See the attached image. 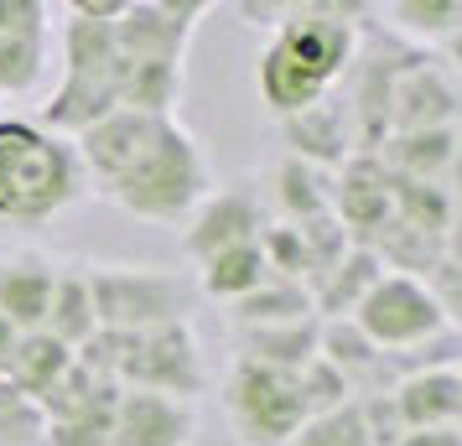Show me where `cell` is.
Wrapping results in <instances>:
<instances>
[{
	"label": "cell",
	"instance_id": "26",
	"mask_svg": "<svg viewBox=\"0 0 462 446\" xmlns=\"http://www.w3.org/2000/svg\"><path fill=\"white\" fill-rule=\"evenodd\" d=\"M312 291L307 286H296V280H265L260 291H254L250 301H239L234 306V317H239V327H275V322H301L312 317Z\"/></svg>",
	"mask_w": 462,
	"mask_h": 446
},
{
	"label": "cell",
	"instance_id": "28",
	"mask_svg": "<svg viewBox=\"0 0 462 446\" xmlns=\"http://www.w3.org/2000/svg\"><path fill=\"white\" fill-rule=\"evenodd\" d=\"M286 446H374V436H369V421H364L358 400H348V405H337V410L312 415Z\"/></svg>",
	"mask_w": 462,
	"mask_h": 446
},
{
	"label": "cell",
	"instance_id": "16",
	"mask_svg": "<svg viewBox=\"0 0 462 446\" xmlns=\"http://www.w3.org/2000/svg\"><path fill=\"white\" fill-rule=\"evenodd\" d=\"M333 218L343 229H384L395 218V177L374 156H348L333 177Z\"/></svg>",
	"mask_w": 462,
	"mask_h": 446
},
{
	"label": "cell",
	"instance_id": "31",
	"mask_svg": "<svg viewBox=\"0 0 462 446\" xmlns=\"http://www.w3.org/2000/svg\"><path fill=\"white\" fill-rule=\"evenodd\" d=\"M395 446H462L457 431H405Z\"/></svg>",
	"mask_w": 462,
	"mask_h": 446
},
{
	"label": "cell",
	"instance_id": "5",
	"mask_svg": "<svg viewBox=\"0 0 462 446\" xmlns=\"http://www.w3.org/2000/svg\"><path fill=\"white\" fill-rule=\"evenodd\" d=\"M115 109H120V52H115V32L99 22L68 16L63 22V78H58V88H52V99H47L37 125L79 141L88 125H99Z\"/></svg>",
	"mask_w": 462,
	"mask_h": 446
},
{
	"label": "cell",
	"instance_id": "23",
	"mask_svg": "<svg viewBox=\"0 0 462 446\" xmlns=\"http://www.w3.org/2000/svg\"><path fill=\"white\" fill-rule=\"evenodd\" d=\"M265 280H271V265L260 255V244H234V250H218L213 259L198 265V291L213 301H229V306L250 301Z\"/></svg>",
	"mask_w": 462,
	"mask_h": 446
},
{
	"label": "cell",
	"instance_id": "25",
	"mask_svg": "<svg viewBox=\"0 0 462 446\" xmlns=\"http://www.w3.org/2000/svg\"><path fill=\"white\" fill-rule=\"evenodd\" d=\"M457 130H420V135H390V167L405 171L400 182H426L452 167Z\"/></svg>",
	"mask_w": 462,
	"mask_h": 446
},
{
	"label": "cell",
	"instance_id": "6",
	"mask_svg": "<svg viewBox=\"0 0 462 446\" xmlns=\"http://www.w3.org/2000/svg\"><path fill=\"white\" fill-rule=\"evenodd\" d=\"M224 415L239 446H286L312 421V405L301 389V369H271V363L234 359L224 379Z\"/></svg>",
	"mask_w": 462,
	"mask_h": 446
},
{
	"label": "cell",
	"instance_id": "34",
	"mask_svg": "<svg viewBox=\"0 0 462 446\" xmlns=\"http://www.w3.org/2000/svg\"><path fill=\"white\" fill-rule=\"evenodd\" d=\"M452 431H457V441H462V415H457V425H452Z\"/></svg>",
	"mask_w": 462,
	"mask_h": 446
},
{
	"label": "cell",
	"instance_id": "29",
	"mask_svg": "<svg viewBox=\"0 0 462 446\" xmlns=\"http://www.w3.org/2000/svg\"><path fill=\"white\" fill-rule=\"evenodd\" d=\"M0 446H47V415L16 384L0 379Z\"/></svg>",
	"mask_w": 462,
	"mask_h": 446
},
{
	"label": "cell",
	"instance_id": "9",
	"mask_svg": "<svg viewBox=\"0 0 462 446\" xmlns=\"http://www.w3.org/2000/svg\"><path fill=\"white\" fill-rule=\"evenodd\" d=\"M213 5L203 0H125V16L109 26L120 63H151V68H182L198 22Z\"/></svg>",
	"mask_w": 462,
	"mask_h": 446
},
{
	"label": "cell",
	"instance_id": "17",
	"mask_svg": "<svg viewBox=\"0 0 462 446\" xmlns=\"http://www.w3.org/2000/svg\"><path fill=\"white\" fill-rule=\"evenodd\" d=\"M457 120V94L447 88L437 68L405 63L395 88H390V130L395 135H420V130H452Z\"/></svg>",
	"mask_w": 462,
	"mask_h": 446
},
{
	"label": "cell",
	"instance_id": "33",
	"mask_svg": "<svg viewBox=\"0 0 462 446\" xmlns=\"http://www.w3.org/2000/svg\"><path fill=\"white\" fill-rule=\"evenodd\" d=\"M452 167H457V182H462V135H457V150H452Z\"/></svg>",
	"mask_w": 462,
	"mask_h": 446
},
{
	"label": "cell",
	"instance_id": "3",
	"mask_svg": "<svg viewBox=\"0 0 462 446\" xmlns=\"http://www.w3.org/2000/svg\"><path fill=\"white\" fill-rule=\"evenodd\" d=\"M213 192L208 156L198 146L177 114L156 125V135L146 141V150L130 161L99 197H109L120 213L141 218V223H188V213Z\"/></svg>",
	"mask_w": 462,
	"mask_h": 446
},
{
	"label": "cell",
	"instance_id": "11",
	"mask_svg": "<svg viewBox=\"0 0 462 446\" xmlns=\"http://www.w3.org/2000/svg\"><path fill=\"white\" fill-rule=\"evenodd\" d=\"M260 234H265L260 192H250L245 182H229V187H213L208 197L188 213L182 250H188L192 265H203V259H213L218 250H234V244H260Z\"/></svg>",
	"mask_w": 462,
	"mask_h": 446
},
{
	"label": "cell",
	"instance_id": "12",
	"mask_svg": "<svg viewBox=\"0 0 462 446\" xmlns=\"http://www.w3.org/2000/svg\"><path fill=\"white\" fill-rule=\"evenodd\" d=\"M203 410L177 395H151V389H120L109 446H198Z\"/></svg>",
	"mask_w": 462,
	"mask_h": 446
},
{
	"label": "cell",
	"instance_id": "15",
	"mask_svg": "<svg viewBox=\"0 0 462 446\" xmlns=\"http://www.w3.org/2000/svg\"><path fill=\"white\" fill-rule=\"evenodd\" d=\"M58 259L42 250H11L0 255V317H11L22 332H42L52 291H58Z\"/></svg>",
	"mask_w": 462,
	"mask_h": 446
},
{
	"label": "cell",
	"instance_id": "24",
	"mask_svg": "<svg viewBox=\"0 0 462 446\" xmlns=\"http://www.w3.org/2000/svg\"><path fill=\"white\" fill-rule=\"evenodd\" d=\"M275 203H281V213H286L291 223L328 218V213H333V177L307 167V161H296V156H286V161L275 167Z\"/></svg>",
	"mask_w": 462,
	"mask_h": 446
},
{
	"label": "cell",
	"instance_id": "4",
	"mask_svg": "<svg viewBox=\"0 0 462 446\" xmlns=\"http://www.w3.org/2000/svg\"><path fill=\"white\" fill-rule=\"evenodd\" d=\"M79 359L105 369L120 389H151V395H177V400H203L208 389V359H203V342L188 322H167V327H151V332H99V338L79 348Z\"/></svg>",
	"mask_w": 462,
	"mask_h": 446
},
{
	"label": "cell",
	"instance_id": "2",
	"mask_svg": "<svg viewBox=\"0 0 462 446\" xmlns=\"http://www.w3.org/2000/svg\"><path fill=\"white\" fill-rule=\"evenodd\" d=\"M88 197L79 146L37 120H0V223H52Z\"/></svg>",
	"mask_w": 462,
	"mask_h": 446
},
{
	"label": "cell",
	"instance_id": "27",
	"mask_svg": "<svg viewBox=\"0 0 462 446\" xmlns=\"http://www.w3.org/2000/svg\"><path fill=\"white\" fill-rule=\"evenodd\" d=\"M384 16L395 22V32L420 37V42H447L462 32V0H395L384 5Z\"/></svg>",
	"mask_w": 462,
	"mask_h": 446
},
{
	"label": "cell",
	"instance_id": "32",
	"mask_svg": "<svg viewBox=\"0 0 462 446\" xmlns=\"http://www.w3.org/2000/svg\"><path fill=\"white\" fill-rule=\"evenodd\" d=\"M441 47H447V58H452V63H457V73H462V32H457V37H447Z\"/></svg>",
	"mask_w": 462,
	"mask_h": 446
},
{
	"label": "cell",
	"instance_id": "19",
	"mask_svg": "<svg viewBox=\"0 0 462 446\" xmlns=\"http://www.w3.org/2000/svg\"><path fill=\"white\" fill-rule=\"evenodd\" d=\"M379 276H384V259H379L369 244H348V255L312 286V306L328 312V322L354 317V306L369 296V286H374Z\"/></svg>",
	"mask_w": 462,
	"mask_h": 446
},
{
	"label": "cell",
	"instance_id": "8",
	"mask_svg": "<svg viewBox=\"0 0 462 446\" xmlns=\"http://www.w3.org/2000/svg\"><path fill=\"white\" fill-rule=\"evenodd\" d=\"M364 332V338L374 342L379 353H411V348H426V342H437L452 322L441 312L437 291H431V280L420 276H379L369 286V296L354 306V317H348Z\"/></svg>",
	"mask_w": 462,
	"mask_h": 446
},
{
	"label": "cell",
	"instance_id": "13",
	"mask_svg": "<svg viewBox=\"0 0 462 446\" xmlns=\"http://www.w3.org/2000/svg\"><path fill=\"white\" fill-rule=\"evenodd\" d=\"M52 52V5L0 0V94H32Z\"/></svg>",
	"mask_w": 462,
	"mask_h": 446
},
{
	"label": "cell",
	"instance_id": "20",
	"mask_svg": "<svg viewBox=\"0 0 462 446\" xmlns=\"http://www.w3.org/2000/svg\"><path fill=\"white\" fill-rule=\"evenodd\" d=\"M317 338H322V322L317 317L275 322V327H239V359L296 374V369H307L317 359Z\"/></svg>",
	"mask_w": 462,
	"mask_h": 446
},
{
	"label": "cell",
	"instance_id": "14",
	"mask_svg": "<svg viewBox=\"0 0 462 446\" xmlns=\"http://www.w3.org/2000/svg\"><path fill=\"white\" fill-rule=\"evenodd\" d=\"M390 410L400 431H452L462 415V369H447V363L411 369L390 389Z\"/></svg>",
	"mask_w": 462,
	"mask_h": 446
},
{
	"label": "cell",
	"instance_id": "18",
	"mask_svg": "<svg viewBox=\"0 0 462 446\" xmlns=\"http://www.w3.org/2000/svg\"><path fill=\"white\" fill-rule=\"evenodd\" d=\"M348 125H354V114H348V99H337L328 94L322 105H312L307 114H296V120H281L286 130V141H291V156L296 161H307V167L328 171V167H343L348 161Z\"/></svg>",
	"mask_w": 462,
	"mask_h": 446
},
{
	"label": "cell",
	"instance_id": "22",
	"mask_svg": "<svg viewBox=\"0 0 462 446\" xmlns=\"http://www.w3.org/2000/svg\"><path fill=\"white\" fill-rule=\"evenodd\" d=\"M73 363H79V353L63 348L52 332H22V348H16V359H11L5 384H16L26 400L42 405L47 395L68 379V369H73Z\"/></svg>",
	"mask_w": 462,
	"mask_h": 446
},
{
	"label": "cell",
	"instance_id": "30",
	"mask_svg": "<svg viewBox=\"0 0 462 446\" xmlns=\"http://www.w3.org/2000/svg\"><path fill=\"white\" fill-rule=\"evenodd\" d=\"M16 348H22V327L11 317H0V379L11 374V359H16Z\"/></svg>",
	"mask_w": 462,
	"mask_h": 446
},
{
	"label": "cell",
	"instance_id": "7",
	"mask_svg": "<svg viewBox=\"0 0 462 446\" xmlns=\"http://www.w3.org/2000/svg\"><path fill=\"white\" fill-rule=\"evenodd\" d=\"M94 291L99 332H151L167 322H188V286L156 265H84Z\"/></svg>",
	"mask_w": 462,
	"mask_h": 446
},
{
	"label": "cell",
	"instance_id": "1",
	"mask_svg": "<svg viewBox=\"0 0 462 446\" xmlns=\"http://www.w3.org/2000/svg\"><path fill=\"white\" fill-rule=\"evenodd\" d=\"M358 63V11L354 5H281L271 42L254 68L260 105L275 120H296L322 105Z\"/></svg>",
	"mask_w": 462,
	"mask_h": 446
},
{
	"label": "cell",
	"instance_id": "21",
	"mask_svg": "<svg viewBox=\"0 0 462 446\" xmlns=\"http://www.w3.org/2000/svg\"><path fill=\"white\" fill-rule=\"evenodd\" d=\"M42 332L63 342V348H88L99 338V317H94V291H88V270L84 265H63L58 270V291H52V306H47Z\"/></svg>",
	"mask_w": 462,
	"mask_h": 446
},
{
	"label": "cell",
	"instance_id": "10",
	"mask_svg": "<svg viewBox=\"0 0 462 446\" xmlns=\"http://www.w3.org/2000/svg\"><path fill=\"white\" fill-rule=\"evenodd\" d=\"M115 400L120 384L94 363H73L68 379L42 400L47 415V446H109V425H115Z\"/></svg>",
	"mask_w": 462,
	"mask_h": 446
}]
</instances>
